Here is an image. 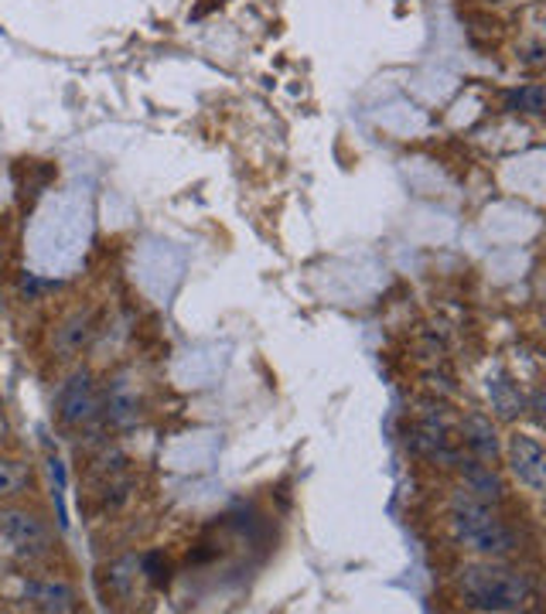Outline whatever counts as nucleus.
<instances>
[{
	"label": "nucleus",
	"instance_id": "20e7f679",
	"mask_svg": "<svg viewBox=\"0 0 546 614\" xmlns=\"http://www.w3.org/2000/svg\"><path fill=\"white\" fill-rule=\"evenodd\" d=\"M55 410H59V420L73 431L86 427V423H92L100 417V393H97V386H92L89 372H76L73 380L59 389Z\"/></svg>",
	"mask_w": 546,
	"mask_h": 614
},
{
	"label": "nucleus",
	"instance_id": "0eeeda50",
	"mask_svg": "<svg viewBox=\"0 0 546 614\" xmlns=\"http://www.w3.org/2000/svg\"><path fill=\"white\" fill-rule=\"evenodd\" d=\"M97 335V318L89 311H76L68 315L59 328H55V351L59 359H76L86 351V345Z\"/></svg>",
	"mask_w": 546,
	"mask_h": 614
},
{
	"label": "nucleus",
	"instance_id": "f8f14e48",
	"mask_svg": "<svg viewBox=\"0 0 546 614\" xmlns=\"http://www.w3.org/2000/svg\"><path fill=\"white\" fill-rule=\"evenodd\" d=\"M482 4H503V0H482Z\"/></svg>",
	"mask_w": 546,
	"mask_h": 614
},
{
	"label": "nucleus",
	"instance_id": "9d476101",
	"mask_svg": "<svg viewBox=\"0 0 546 614\" xmlns=\"http://www.w3.org/2000/svg\"><path fill=\"white\" fill-rule=\"evenodd\" d=\"M465 444L471 447L482 461H495V440H492V427L482 417H468L465 423Z\"/></svg>",
	"mask_w": 546,
	"mask_h": 614
},
{
	"label": "nucleus",
	"instance_id": "f257e3e1",
	"mask_svg": "<svg viewBox=\"0 0 546 614\" xmlns=\"http://www.w3.org/2000/svg\"><path fill=\"white\" fill-rule=\"evenodd\" d=\"M458 594L471 611H526L536 601V580L519 566L471 563L458 574Z\"/></svg>",
	"mask_w": 546,
	"mask_h": 614
},
{
	"label": "nucleus",
	"instance_id": "7ed1b4c3",
	"mask_svg": "<svg viewBox=\"0 0 546 614\" xmlns=\"http://www.w3.org/2000/svg\"><path fill=\"white\" fill-rule=\"evenodd\" d=\"M0 539L21 563H41L52 557V529L28 509H0Z\"/></svg>",
	"mask_w": 546,
	"mask_h": 614
},
{
	"label": "nucleus",
	"instance_id": "423d86ee",
	"mask_svg": "<svg viewBox=\"0 0 546 614\" xmlns=\"http://www.w3.org/2000/svg\"><path fill=\"white\" fill-rule=\"evenodd\" d=\"M25 601L38 611H76V604H79L76 590L55 577H28Z\"/></svg>",
	"mask_w": 546,
	"mask_h": 614
},
{
	"label": "nucleus",
	"instance_id": "1a4fd4ad",
	"mask_svg": "<svg viewBox=\"0 0 546 614\" xmlns=\"http://www.w3.org/2000/svg\"><path fill=\"white\" fill-rule=\"evenodd\" d=\"M31 488V468L25 461L0 458V502L21 499Z\"/></svg>",
	"mask_w": 546,
	"mask_h": 614
},
{
	"label": "nucleus",
	"instance_id": "6e6552de",
	"mask_svg": "<svg viewBox=\"0 0 546 614\" xmlns=\"http://www.w3.org/2000/svg\"><path fill=\"white\" fill-rule=\"evenodd\" d=\"M100 410L106 413V420L113 423V427H120V431L134 427V423L140 420V396L127 380H116V383H110L106 404Z\"/></svg>",
	"mask_w": 546,
	"mask_h": 614
},
{
	"label": "nucleus",
	"instance_id": "39448f33",
	"mask_svg": "<svg viewBox=\"0 0 546 614\" xmlns=\"http://www.w3.org/2000/svg\"><path fill=\"white\" fill-rule=\"evenodd\" d=\"M506 458H509V468L512 475L519 478V485H526L530 491H543V444L530 434H516L509 437V447H506Z\"/></svg>",
	"mask_w": 546,
	"mask_h": 614
},
{
	"label": "nucleus",
	"instance_id": "f03ea898",
	"mask_svg": "<svg viewBox=\"0 0 546 614\" xmlns=\"http://www.w3.org/2000/svg\"><path fill=\"white\" fill-rule=\"evenodd\" d=\"M447 526L455 533L461 547L471 553L488 557V560H506L519 553V536L512 526H506L503 519L492 512L488 502L474 499L468 491H458L447 506Z\"/></svg>",
	"mask_w": 546,
	"mask_h": 614
},
{
	"label": "nucleus",
	"instance_id": "9b49d317",
	"mask_svg": "<svg viewBox=\"0 0 546 614\" xmlns=\"http://www.w3.org/2000/svg\"><path fill=\"white\" fill-rule=\"evenodd\" d=\"M506 110H516V113H533L539 116L543 113V86H519L506 97Z\"/></svg>",
	"mask_w": 546,
	"mask_h": 614
}]
</instances>
